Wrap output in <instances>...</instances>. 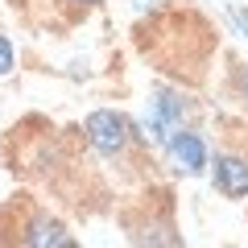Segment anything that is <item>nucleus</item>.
<instances>
[{
  "label": "nucleus",
  "instance_id": "obj_3",
  "mask_svg": "<svg viewBox=\"0 0 248 248\" xmlns=\"http://www.w3.org/2000/svg\"><path fill=\"white\" fill-rule=\"evenodd\" d=\"M215 186H219L223 199H244L248 195V161L244 157H215Z\"/></svg>",
  "mask_w": 248,
  "mask_h": 248
},
{
  "label": "nucleus",
  "instance_id": "obj_4",
  "mask_svg": "<svg viewBox=\"0 0 248 248\" xmlns=\"http://www.w3.org/2000/svg\"><path fill=\"white\" fill-rule=\"evenodd\" d=\"M21 240H25V244H33V248H46V244H50V248H71V244H75L58 219H33V223L25 228V236H21Z\"/></svg>",
  "mask_w": 248,
  "mask_h": 248
},
{
  "label": "nucleus",
  "instance_id": "obj_2",
  "mask_svg": "<svg viewBox=\"0 0 248 248\" xmlns=\"http://www.w3.org/2000/svg\"><path fill=\"white\" fill-rule=\"evenodd\" d=\"M166 153H170V161H174L182 174H199V170L207 166V145H203V137H199V133H186V128H174V133H170Z\"/></svg>",
  "mask_w": 248,
  "mask_h": 248
},
{
  "label": "nucleus",
  "instance_id": "obj_8",
  "mask_svg": "<svg viewBox=\"0 0 248 248\" xmlns=\"http://www.w3.org/2000/svg\"><path fill=\"white\" fill-rule=\"evenodd\" d=\"M149 4H157V0H137V9H149Z\"/></svg>",
  "mask_w": 248,
  "mask_h": 248
},
{
  "label": "nucleus",
  "instance_id": "obj_9",
  "mask_svg": "<svg viewBox=\"0 0 248 248\" xmlns=\"http://www.w3.org/2000/svg\"><path fill=\"white\" fill-rule=\"evenodd\" d=\"M244 91H248V79H244Z\"/></svg>",
  "mask_w": 248,
  "mask_h": 248
},
{
  "label": "nucleus",
  "instance_id": "obj_5",
  "mask_svg": "<svg viewBox=\"0 0 248 248\" xmlns=\"http://www.w3.org/2000/svg\"><path fill=\"white\" fill-rule=\"evenodd\" d=\"M13 66H17V54H13V42L4 33H0V75H9Z\"/></svg>",
  "mask_w": 248,
  "mask_h": 248
},
{
  "label": "nucleus",
  "instance_id": "obj_7",
  "mask_svg": "<svg viewBox=\"0 0 248 248\" xmlns=\"http://www.w3.org/2000/svg\"><path fill=\"white\" fill-rule=\"evenodd\" d=\"M66 4H83V9H91V4H99V0H66Z\"/></svg>",
  "mask_w": 248,
  "mask_h": 248
},
{
  "label": "nucleus",
  "instance_id": "obj_1",
  "mask_svg": "<svg viewBox=\"0 0 248 248\" xmlns=\"http://www.w3.org/2000/svg\"><path fill=\"white\" fill-rule=\"evenodd\" d=\"M87 141L95 145V153H104V157H120L124 149H128V141H133V120L120 112H112V108H99V112L87 116Z\"/></svg>",
  "mask_w": 248,
  "mask_h": 248
},
{
  "label": "nucleus",
  "instance_id": "obj_6",
  "mask_svg": "<svg viewBox=\"0 0 248 248\" xmlns=\"http://www.w3.org/2000/svg\"><path fill=\"white\" fill-rule=\"evenodd\" d=\"M228 17H232V25L240 29V37H244V42H248V9H232Z\"/></svg>",
  "mask_w": 248,
  "mask_h": 248
}]
</instances>
